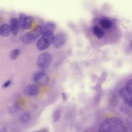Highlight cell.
<instances>
[{
  "label": "cell",
  "instance_id": "1",
  "mask_svg": "<svg viewBox=\"0 0 132 132\" xmlns=\"http://www.w3.org/2000/svg\"><path fill=\"white\" fill-rule=\"evenodd\" d=\"M98 132H128L123 122L117 117H112L102 122Z\"/></svg>",
  "mask_w": 132,
  "mask_h": 132
},
{
  "label": "cell",
  "instance_id": "2",
  "mask_svg": "<svg viewBox=\"0 0 132 132\" xmlns=\"http://www.w3.org/2000/svg\"><path fill=\"white\" fill-rule=\"evenodd\" d=\"M52 60L53 57L51 54L48 53H44L39 56L37 64L40 68H45L50 65Z\"/></svg>",
  "mask_w": 132,
  "mask_h": 132
},
{
  "label": "cell",
  "instance_id": "3",
  "mask_svg": "<svg viewBox=\"0 0 132 132\" xmlns=\"http://www.w3.org/2000/svg\"><path fill=\"white\" fill-rule=\"evenodd\" d=\"M18 20L20 27L24 29H28L31 27L34 19L31 16H26L25 14L21 13Z\"/></svg>",
  "mask_w": 132,
  "mask_h": 132
},
{
  "label": "cell",
  "instance_id": "4",
  "mask_svg": "<svg viewBox=\"0 0 132 132\" xmlns=\"http://www.w3.org/2000/svg\"><path fill=\"white\" fill-rule=\"evenodd\" d=\"M34 79L35 81L37 82L38 84L45 85L48 82V77L44 73L40 72L36 73L34 76Z\"/></svg>",
  "mask_w": 132,
  "mask_h": 132
},
{
  "label": "cell",
  "instance_id": "5",
  "mask_svg": "<svg viewBox=\"0 0 132 132\" xmlns=\"http://www.w3.org/2000/svg\"><path fill=\"white\" fill-rule=\"evenodd\" d=\"M65 42V36L63 34H59L55 36L53 42V46L56 48H59L63 46Z\"/></svg>",
  "mask_w": 132,
  "mask_h": 132
},
{
  "label": "cell",
  "instance_id": "6",
  "mask_svg": "<svg viewBox=\"0 0 132 132\" xmlns=\"http://www.w3.org/2000/svg\"><path fill=\"white\" fill-rule=\"evenodd\" d=\"M25 95L29 96H35L39 92V88L36 85H29L27 86L24 90Z\"/></svg>",
  "mask_w": 132,
  "mask_h": 132
},
{
  "label": "cell",
  "instance_id": "7",
  "mask_svg": "<svg viewBox=\"0 0 132 132\" xmlns=\"http://www.w3.org/2000/svg\"><path fill=\"white\" fill-rule=\"evenodd\" d=\"M119 94L125 103L131 105V93L129 92L125 87L120 90Z\"/></svg>",
  "mask_w": 132,
  "mask_h": 132
},
{
  "label": "cell",
  "instance_id": "8",
  "mask_svg": "<svg viewBox=\"0 0 132 132\" xmlns=\"http://www.w3.org/2000/svg\"><path fill=\"white\" fill-rule=\"evenodd\" d=\"M10 27L11 29L12 33L14 36H16L19 30V24L18 20L16 18H12L10 20Z\"/></svg>",
  "mask_w": 132,
  "mask_h": 132
},
{
  "label": "cell",
  "instance_id": "9",
  "mask_svg": "<svg viewBox=\"0 0 132 132\" xmlns=\"http://www.w3.org/2000/svg\"><path fill=\"white\" fill-rule=\"evenodd\" d=\"M12 33L10 26L7 24H4L0 26V35L3 37L9 36Z\"/></svg>",
  "mask_w": 132,
  "mask_h": 132
},
{
  "label": "cell",
  "instance_id": "10",
  "mask_svg": "<svg viewBox=\"0 0 132 132\" xmlns=\"http://www.w3.org/2000/svg\"><path fill=\"white\" fill-rule=\"evenodd\" d=\"M42 38L46 41L50 45L53 43L54 39V34L51 31H43L42 34Z\"/></svg>",
  "mask_w": 132,
  "mask_h": 132
},
{
  "label": "cell",
  "instance_id": "11",
  "mask_svg": "<svg viewBox=\"0 0 132 132\" xmlns=\"http://www.w3.org/2000/svg\"><path fill=\"white\" fill-rule=\"evenodd\" d=\"M50 45L42 38H40L37 42V48L39 51H43L47 49Z\"/></svg>",
  "mask_w": 132,
  "mask_h": 132
},
{
  "label": "cell",
  "instance_id": "12",
  "mask_svg": "<svg viewBox=\"0 0 132 132\" xmlns=\"http://www.w3.org/2000/svg\"><path fill=\"white\" fill-rule=\"evenodd\" d=\"M92 31L93 34L99 39H101L104 37L105 34L104 31L98 26H94L92 29Z\"/></svg>",
  "mask_w": 132,
  "mask_h": 132
},
{
  "label": "cell",
  "instance_id": "13",
  "mask_svg": "<svg viewBox=\"0 0 132 132\" xmlns=\"http://www.w3.org/2000/svg\"><path fill=\"white\" fill-rule=\"evenodd\" d=\"M22 41L25 44H29L31 43L35 39L30 32H28L26 34L24 35L21 38Z\"/></svg>",
  "mask_w": 132,
  "mask_h": 132
},
{
  "label": "cell",
  "instance_id": "14",
  "mask_svg": "<svg viewBox=\"0 0 132 132\" xmlns=\"http://www.w3.org/2000/svg\"><path fill=\"white\" fill-rule=\"evenodd\" d=\"M30 33L34 37V39L36 40L37 38H38L42 34L43 28L40 26H37L34 28V30H32L31 32H30Z\"/></svg>",
  "mask_w": 132,
  "mask_h": 132
},
{
  "label": "cell",
  "instance_id": "15",
  "mask_svg": "<svg viewBox=\"0 0 132 132\" xmlns=\"http://www.w3.org/2000/svg\"><path fill=\"white\" fill-rule=\"evenodd\" d=\"M55 27H56V25L54 23L52 22H48L43 27H42L43 32V31L53 32V31L55 29Z\"/></svg>",
  "mask_w": 132,
  "mask_h": 132
},
{
  "label": "cell",
  "instance_id": "16",
  "mask_svg": "<svg viewBox=\"0 0 132 132\" xmlns=\"http://www.w3.org/2000/svg\"><path fill=\"white\" fill-rule=\"evenodd\" d=\"M121 110L125 114H129L131 112V105L123 103L121 106Z\"/></svg>",
  "mask_w": 132,
  "mask_h": 132
},
{
  "label": "cell",
  "instance_id": "17",
  "mask_svg": "<svg viewBox=\"0 0 132 132\" xmlns=\"http://www.w3.org/2000/svg\"><path fill=\"white\" fill-rule=\"evenodd\" d=\"M100 23L103 28L106 29L110 28L112 25V22L109 20L107 19H101L100 21Z\"/></svg>",
  "mask_w": 132,
  "mask_h": 132
},
{
  "label": "cell",
  "instance_id": "18",
  "mask_svg": "<svg viewBox=\"0 0 132 132\" xmlns=\"http://www.w3.org/2000/svg\"><path fill=\"white\" fill-rule=\"evenodd\" d=\"M31 119V114L29 112H25L23 113L20 117V121L23 123L28 122Z\"/></svg>",
  "mask_w": 132,
  "mask_h": 132
},
{
  "label": "cell",
  "instance_id": "19",
  "mask_svg": "<svg viewBox=\"0 0 132 132\" xmlns=\"http://www.w3.org/2000/svg\"><path fill=\"white\" fill-rule=\"evenodd\" d=\"M19 54H20V50L18 48L14 49L12 51H11L10 53V54H9L10 58L12 60L16 59L18 56H19Z\"/></svg>",
  "mask_w": 132,
  "mask_h": 132
},
{
  "label": "cell",
  "instance_id": "20",
  "mask_svg": "<svg viewBox=\"0 0 132 132\" xmlns=\"http://www.w3.org/2000/svg\"><path fill=\"white\" fill-rule=\"evenodd\" d=\"M61 116V112L59 109H56L53 114V120L54 122H56L59 120Z\"/></svg>",
  "mask_w": 132,
  "mask_h": 132
},
{
  "label": "cell",
  "instance_id": "21",
  "mask_svg": "<svg viewBox=\"0 0 132 132\" xmlns=\"http://www.w3.org/2000/svg\"><path fill=\"white\" fill-rule=\"evenodd\" d=\"M131 79H129L126 82L125 88L130 93H131Z\"/></svg>",
  "mask_w": 132,
  "mask_h": 132
},
{
  "label": "cell",
  "instance_id": "22",
  "mask_svg": "<svg viewBox=\"0 0 132 132\" xmlns=\"http://www.w3.org/2000/svg\"><path fill=\"white\" fill-rule=\"evenodd\" d=\"M10 84H11V81H10V80H8V81H6V82L4 84L3 87L4 88H7V87H8Z\"/></svg>",
  "mask_w": 132,
  "mask_h": 132
},
{
  "label": "cell",
  "instance_id": "23",
  "mask_svg": "<svg viewBox=\"0 0 132 132\" xmlns=\"http://www.w3.org/2000/svg\"><path fill=\"white\" fill-rule=\"evenodd\" d=\"M127 123L130 126H131V117L129 116L128 118H127Z\"/></svg>",
  "mask_w": 132,
  "mask_h": 132
},
{
  "label": "cell",
  "instance_id": "24",
  "mask_svg": "<svg viewBox=\"0 0 132 132\" xmlns=\"http://www.w3.org/2000/svg\"><path fill=\"white\" fill-rule=\"evenodd\" d=\"M62 98L63 99L64 101H65L67 100V96L64 93H62Z\"/></svg>",
  "mask_w": 132,
  "mask_h": 132
},
{
  "label": "cell",
  "instance_id": "25",
  "mask_svg": "<svg viewBox=\"0 0 132 132\" xmlns=\"http://www.w3.org/2000/svg\"><path fill=\"white\" fill-rule=\"evenodd\" d=\"M0 132H6V130L5 129L2 128L1 129H0Z\"/></svg>",
  "mask_w": 132,
  "mask_h": 132
}]
</instances>
